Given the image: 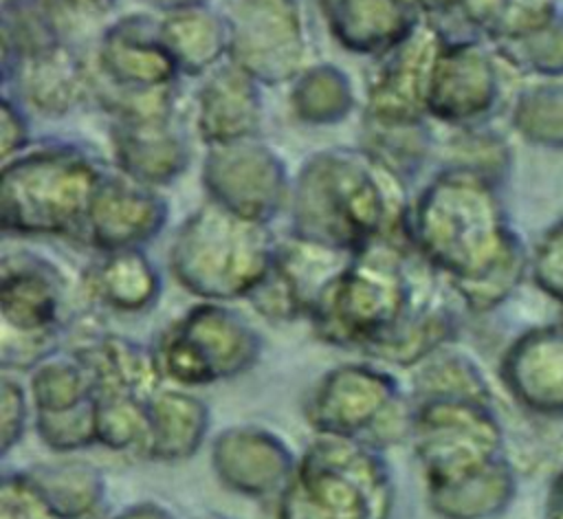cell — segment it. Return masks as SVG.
<instances>
[{
	"label": "cell",
	"instance_id": "52a82bcc",
	"mask_svg": "<svg viewBox=\"0 0 563 519\" xmlns=\"http://www.w3.org/2000/svg\"><path fill=\"white\" fill-rule=\"evenodd\" d=\"M411 442L427 490L457 484L501 460V429L488 402L479 400L413 402Z\"/></svg>",
	"mask_w": 563,
	"mask_h": 519
},
{
	"label": "cell",
	"instance_id": "d6986e66",
	"mask_svg": "<svg viewBox=\"0 0 563 519\" xmlns=\"http://www.w3.org/2000/svg\"><path fill=\"white\" fill-rule=\"evenodd\" d=\"M29 394L35 416L66 413L97 400L86 365L70 350L48 354L31 369Z\"/></svg>",
	"mask_w": 563,
	"mask_h": 519
},
{
	"label": "cell",
	"instance_id": "8992f818",
	"mask_svg": "<svg viewBox=\"0 0 563 519\" xmlns=\"http://www.w3.org/2000/svg\"><path fill=\"white\" fill-rule=\"evenodd\" d=\"M152 350L163 380L189 389L249 372L260 358L262 341L235 312L202 303L167 328Z\"/></svg>",
	"mask_w": 563,
	"mask_h": 519
},
{
	"label": "cell",
	"instance_id": "d4e9b609",
	"mask_svg": "<svg viewBox=\"0 0 563 519\" xmlns=\"http://www.w3.org/2000/svg\"><path fill=\"white\" fill-rule=\"evenodd\" d=\"M550 519H563V475L554 486L552 493V506H550Z\"/></svg>",
	"mask_w": 563,
	"mask_h": 519
},
{
	"label": "cell",
	"instance_id": "7c38bea8",
	"mask_svg": "<svg viewBox=\"0 0 563 519\" xmlns=\"http://www.w3.org/2000/svg\"><path fill=\"white\" fill-rule=\"evenodd\" d=\"M88 369L97 400H136L150 405L163 389L154 350L112 332H81L68 347Z\"/></svg>",
	"mask_w": 563,
	"mask_h": 519
},
{
	"label": "cell",
	"instance_id": "7a4b0ae2",
	"mask_svg": "<svg viewBox=\"0 0 563 519\" xmlns=\"http://www.w3.org/2000/svg\"><path fill=\"white\" fill-rule=\"evenodd\" d=\"M394 482L380 449L317 433L279 495L277 519H389Z\"/></svg>",
	"mask_w": 563,
	"mask_h": 519
},
{
	"label": "cell",
	"instance_id": "9a60e30c",
	"mask_svg": "<svg viewBox=\"0 0 563 519\" xmlns=\"http://www.w3.org/2000/svg\"><path fill=\"white\" fill-rule=\"evenodd\" d=\"M209 429L207 405L183 387H163L150 402V440L145 457L183 462L205 442Z\"/></svg>",
	"mask_w": 563,
	"mask_h": 519
},
{
	"label": "cell",
	"instance_id": "5bb4252c",
	"mask_svg": "<svg viewBox=\"0 0 563 519\" xmlns=\"http://www.w3.org/2000/svg\"><path fill=\"white\" fill-rule=\"evenodd\" d=\"M213 202L251 220L266 222L284 202V180L262 154L216 158L207 169Z\"/></svg>",
	"mask_w": 563,
	"mask_h": 519
},
{
	"label": "cell",
	"instance_id": "30bf717a",
	"mask_svg": "<svg viewBox=\"0 0 563 519\" xmlns=\"http://www.w3.org/2000/svg\"><path fill=\"white\" fill-rule=\"evenodd\" d=\"M2 341L4 372L33 369L55 352L62 312V279L35 257L4 260L2 268Z\"/></svg>",
	"mask_w": 563,
	"mask_h": 519
},
{
	"label": "cell",
	"instance_id": "7402d4cb",
	"mask_svg": "<svg viewBox=\"0 0 563 519\" xmlns=\"http://www.w3.org/2000/svg\"><path fill=\"white\" fill-rule=\"evenodd\" d=\"M0 519H64L26 471L4 473L0 486Z\"/></svg>",
	"mask_w": 563,
	"mask_h": 519
},
{
	"label": "cell",
	"instance_id": "4fadbf2b",
	"mask_svg": "<svg viewBox=\"0 0 563 519\" xmlns=\"http://www.w3.org/2000/svg\"><path fill=\"white\" fill-rule=\"evenodd\" d=\"M163 220L165 207L156 196L121 183H108L95 191L86 229L92 244L108 251H123L158 233Z\"/></svg>",
	"mask_w": 563,
	"mask_h": 519
},
{
	"label": "cell",
	"instance_id": "ba28073f",
	"mask_svg": "<svg viewBox=\"0 0 563 519\" xmlns=\"http://www.w3.org/2000/svg\"><path fill=\"white\" fill-rule=\"evenodd\" d=\"M409 235L431 264L460 277L464 292L490 275L497 253L495 220L484 200L466 187H431L418 205Z\"/></svg>",
	"mask_w": 563,
	"mask_h": 519
},
{
	"label": "cell",
	"instance_id": "9c48e42d",
	"mask_svg": "<svg viewBox=\"0 0 563 519\" xmlns=\"http://www.w3.org/2000/svg\"><path fill=\"white\" fill-rule=\"evenodd\" d=\"M90 167L68 156H35L2 180L4 229L22 233H64L86 222L97 191Z\"/></svg>",
	"mask_w": 563,
	"mask_h": 519
},
{
	"label": "cell",
	"instance_id": "6da1fadb",
	"mask_svg": "<svg viewBox=\"0 0 563 519\" xmlns=\"http://www.w3.org/2000/svg\"><path fill=\"white\" fill-rule=\"evenodd\" d=\"M416 310L398 240H376L356 251L310 312L317 336L367 356Z\"/></svg>",
	"mask_w": 563,
	"mask_h": 519
},
{
	"label": "cell",
	"instance_id": "5b68a950",
	"mask_svg": "<svg viewBox=\"0 0 563 519\" xmlns=\"http://www.w3.org/2000/svg\"><path fill=\"white\" fill-rule=\"evenodd\" d=\"M314 433L361 440L374 449L411 438L413 402L383 367L345 363L325 372L303 402Z\"/></svg>",
	"mask_w": 563,
	"mask_h": 519
},
{
	"label": "cell",
	"instance_id": "277c9868",
	"mask_svg": "<svg viewBox=\"0 0 563 519\" xmlns=\"http://www.w3.org/2000/svg\"><path fill=\"white\" fill-rule=\"evenodd\" d=\"M295 229L297 238L356 253L376 240H396L400 211L363 169L319 161L297 189Z\"/></svg>",
	"mask_w": 563,
	"mask_h": 519
},
{
	"label": "cell",
	"instance_id": "2e32d148",
	"mask_svg": "<svg viewBox=\"0 0 563 519\" xmlns=\"http://www.w3.org/2000/svg\"><path fill=\"white\" fill-rule=\"evenodd\" d=\"M512 396L534 411H563V336H532L515 345L504 365Z\"/></svg>",
	"mask_w": 563,
	"mask_h": 519
},
{
	"label": "cell",
	"instance_id": "603a6c76",
	"mask_svg": "<svg viewBox=\"0 0 563 519\" xmlns=\"http://www.w3.org/2000/svg\"><path fill=\"white\" fill-rule=\"evenodd\" d=\"M26 427V394L20 383L4 372L0 387V440L2 455H7L24 435Z\"/></svg>",
	"mask_w": 563,
	"mask_h": 519
},
{
	"label": "cell",
	"instance_id": "3957f363",
	"mask_svg": "<svg viewBox=\"0 0 563 519\" xmlns=\"http://www.w3.org/2000/svg\"><path fill=\"white\" fill-rule=\"evenodd\" d=\"M275 253L264 222L213 202L183 224L172 249V270L194 295L235 299L260 288Z\"/></svg>",
	"mask_w": 563,
	"mask_h": 519
},
{
	"label": "cell",
	"instance_id": "e0dca14e",
	"mask_svg": "<svg viewBox=\"0 0 563 519\" xmlns=\"http://www.w3.org/2000/svg\"><path fill=\"white\" fill-rule=\"evenodd\" d=\"M510 495L512 475L501 457L457 484L427 490V501L442 519H488L504 510Z\"/></svg>",
	"mask_w": 563,
	"mask_h": 519
},
{
	"label": "cell",
	"instance_id": "8fae6325",
	"mask_svg": "<svg viewBox=\"0 0 563 519\" xmlns=\"http://www.w3.org/2000/svg\"><path fill=\"white\" fill-rule=\"evenodd\" d=\"M216 477L244 497L282 495L297 457L273 431L253 424L222 429L211 446Z\"/></svg>",
	"mask_w": 563,
	"mask_h": 519
},
{
	"label": "cell",
	"instance_id": "44dd1931",
	"mask_svg": "<svg viewBox=\"0 0 563 519\" xmlns=\"http://www.w3.org/2000/svg\"><path fill=\"white\" fill-rule=\"evenodd\" d=\"M411 402L433 398H464L488 402L490 394L479 369L460 354L435 350L416 365L411 378Z\"/></svg>",
	"mask_w": 563,
	"mask_h": 519
},
{
	"label": "cell",
	"instance_id": "cb8c5ba5",
	"mask_svg": "<svg viewBox=\"0 0 563 519\" xmlns=\"http://www.w3.org/2000/svg\"><path fill=\"white\" fill-rule=\"evenodd\" d=\"M110 519H174V515L156 501H139V504L123 508L121 512H117Z\"/></svg>",
	"mask_w": 563,
	"mask_h": 519
},
{
	"label": "cell",
	"instance_id": "ffe728a7",
	"mask_svg": "<svg viewBox=\"0 0 563 519\" xmlns=\"http://www.w3.org/2000/svg\"><path fill=\"white\" fill-rule=\"evenodd\" d=\"M26 475L64 519H86L103 501V475L86 460L40 464L26 471Z\"/></svg>",
	"mask_w": 563,
	"mask_h": 519
},
{
	"label": "cell",
	"instance_id": "ac0fdd59",
	"mask_svg": "<svg viewBox=\"0 0 563 519\" xmlns=\"http://www.w3.org/2000/svg\"><path fill=\"white\" fill-rule=\"evenodd\" d=\"M90 288L108 308L139 312L156 299L158 277L139 251L123 249L110 251V255L92 270Z\"/></svg>",
	"mask_w": 563,
	"mask_h": 519
}]
</instances>
